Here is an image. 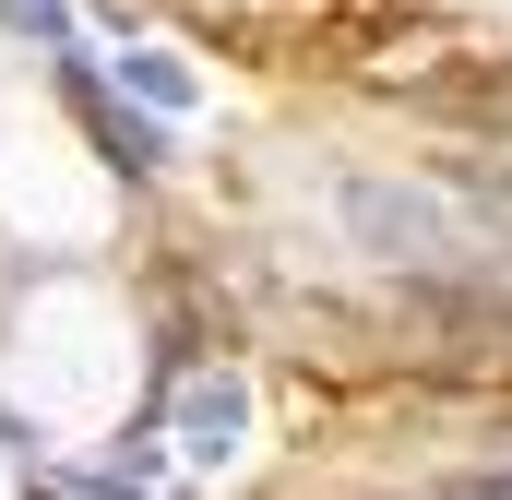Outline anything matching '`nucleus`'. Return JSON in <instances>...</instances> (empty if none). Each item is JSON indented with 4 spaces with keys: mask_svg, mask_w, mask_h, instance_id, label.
Here are the masks:
<instances>
[{
    "mask_svg": "<svg viewBox=\"0 0 512 500\" xmlns=\"http://www.w3.org/2000/svg\"><path fill=\"white\" fill-rule=\"evenodd\" d=\"M48 72H60V108L96 131V155H108V167H131V179H143V167H167V120H131L120 96H108V72H96V60H72V48H60Z\"/></svg>",
    "mask_w": 512,
    "mask_h": 500,
    "instance_id": "nucleus-2",
    "label": "nucleus"
},
{
    "mask_svg": "<svg viewBox=\"0 0 512 500\" xmlns=\"http://www.w3.org/2000/svg\"><path fill=\"white\" fill-rule=\"evenodd\" d=\"M334 203H346V239L370 250V262H393V274H441V262H465V239H453V191H417V179H346Z\"/></svg>",
    "mask_w": 512,
    "mask_h": 500,
    "instance_id": "nucleus-1",
    "label": "nucleus"
},
{
    "mask_svg": "<svg viewBox=\"0 0 512 500\" xmlns=\"http://www.w3.org/2000/svg\"><path fill=\"white\" fill-rule=\"evenodd\" d=\"M0 24L36 36V48H72V0H0Z\"/></svg>",
    "mask_w": 512,
    "mask_h": 500,
    "instance_id": "nucleus-5",
    "label": "nucleus"
},
{
    "mask_svg": "<svg viewBox=\"0 0 512 500\" xmlns=\"http://www.w3.org/2000/svg\"><path fill=\"white\" fill-rule=\"evenodd\" d=\"M227 429H239V381H203L191 393V453H227Z\"/></svg>",
    "mask_w": 512,
    "mask_h": 500,
    "instance_id": "nucleus-4",
    "label": "nucleus"
},
{
    "mask_svg": "<svg viewBox=\"0 0 512 500\" xmlns=\"http://www.w3.org/2000/svg\"><path fill=\"white\" fill-rule=\"evenodd\" d=\"M108 72H120V96H143V108H167V120H179V108L203 96V84H191V72L167 60V48H131V60H108Z\"/></svg>",
    "mask_w": 512,
    "mask_h": 500,
    "instance_id": "nucleus-3",
    "label": "nucleus"
}]
</instances>
